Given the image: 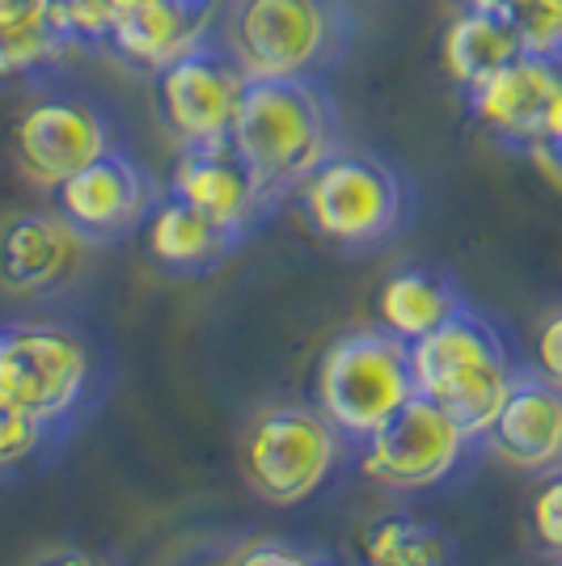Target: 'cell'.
<instances>
[{"label": "cell", "instance_id": "obj_29", "mask_svg": "<svg viewBox=\"0 0 562 566\" xmlns=\"http://www.w3.org/2000/svg\"><path fill=\"white\" fill-rule=\"evenodd\" d=\"M461 9H491V13H508L512 0H461Z\"/></svg>", "mask_w": 562, "mask_h": 566}, {"label": "cell", "instance_id": "obj_28", "mask_svg": "<svg viewBox=\"0 0 562 566\" xmlns=\"http://www.w3.org/2000/svg\"><path fill=\"white\" fill-rule=\"evenodd\" d=\"M280 545H254V549H246L241 558H237V566H275L280 563Z\"/></svg>", "mask_w": 562, "mask_h": 566}, {"label": "cell", "instance_id": "obj_2", "mask_svg": "<svg viewBox=\"0 0 562 566\" xmlns=\"http://www.w3.org/2000/svg\"><path fill=\"white\" fill-rule=\"evenodd\" d=\"M309 233L330 250L364 259L398 245L419 216V190L410 174L373 148H339L296 190Z\"/></svg>", "mask_w": 562, "mask_h": 566}, {"label": "cell", "instance_id": "obj_27", "mask_svg": "<svg viewBox=\"0 0 562 566\" xmlns=\"http://www.w3.org/2000/svg\"><path fill=\"white\" fill-rule=\"evenodd\" d=\"M533 161L550 169L554 178H562V102H559V111H554V118H550V127H545V136H541Z\"/></svg>", "mask_w": 562, "mask_h": 566}, {"label": "cell", "instance_id": "obj_8", "mask_svg": "<svg viewBox=\"0 0 562 566\" xmlns=\"http://www.w3.org/2000/svg\"><path fill=\"white\" fill-rule=\"evenodd\" d=\"M118 144H127L118 111L69 72L48 81L43 90H34L13 127L18 166L48 195Z\"/></svg>", "mask_w": 562, "mask_h": 566}, {"label": "cell", "instance_id": "obj_1", "mask_svg": "<svg viewBox=\"0 0 562 566\" xmlns=\"http://www.w3.org/2000/svg\"><path fill=\"white\" fill-rule=\"evenodd\" d=\"M229 144L280 212L313 169L347 148V136L326 76H254L241 94Z\"/></svg>", "mask_w": 562, "mask_h": 566}, {"label": "cell", "instance_id": "obj_20", "mask_svg": "<svg viewBox=\"0 0 562 566\" xmlns=\"http://www.w3.org/2000/svg\"><path fill=\"white\" fill-rule=\"evenodd\" d=\"M469 296L461 292V283L448 271L436 266H398L389 280L376 292V313L381 326L394 331L406 343H419L423 334H431L445 317H452L466 305Z\"/></svg>", "mask_w": 562, "mask_h": 566}, {"label": "cell", "instance_id": "obj_9", "mask_svg": "<svg viewBox=\"0 0 562 566\" xmlns=\"http://www.w3.org/2000/svg\"><path fill=\"white\" fill-rule=\"evenodd\" d=\"M250 76L220 25H208L190 48H183L153 76V106L165 136L178 148H211L229 144L233 118Z\"/></svg>", "mask_w": 562, "mask_h": 566}, {"label": "cell", "instance_id": "obj_16", "mask_svg": "<svg viewBox=\"0 0 562 566\" xmlns=\"http://www.w3.org/2000/svg\"><path fill=\"white\" fill-rule=\"evenodd\" d=\"M208 25L211 13L190 9L183 0H115L106 34H102V55L153 81Z\"/></svg>", "mask_w": 562, "mask_h": 566}, {"label": "cell", "instance_id": "obj_3", "mask_svg": "<svg viewBox=\"0 0 562 566\" xmlns=\"http://www.w3.org/2000/svg\"><path fill=\"white\" fill-rule=\"evenodd\" d=\"M410 364L423 398L445 406L469 440L487 444V431L524 359L491 313L466 301L436 331L410 343Z\"/></svg>", "mask_w": 562, "mask_h": 566}, {"label": "cell", "instance_id": "obj_17", "mask_svg": "<svg viewBox=\"0 0 562 566\" xmlns=\"http://www.w3.org/2000/svg\"><path fill=\"white\" fill-rule=\"evenodd\" d=\"M76 55L55 0H0V90L34 94L64 76Z\"/></svg>", "mask_w": 562, "mask_h": 566}, {"label": "cell", "instance_id": "obj_21", "mask_svg": "<svg viewBox=\"0 0 562 566\" xmlns=\"http://www.w3.org/2000/svg\"><path fill=\"white\" fill-rule=\"evenodd\" d=\"M457 563V542L440 524L410 516V512H389L355 533V566H452Z\"/></svg>", "mask_w": 562, "mask_h": 566}, {"label": "cell", "instance_id": "obj_31", "mask_svg": "<svg viewBox=\"0 0 562 566\" xmlns=\"http://www.w3.org/2000/svg\"><path fill=\"white\" fill-rule=\"evenodd\" d=\"M309 566H347V563H330V558H318V563H309ZM355 566V563H352Z\"/></svg>", "mask_w": 562, "mask_h": 566}, {"label": "cell", "instance_id": "obj_22", "mask_svg": "<svg viewBox=\"0 0 562 566\" xmlns=\"http://www.w3.org/2000/svg\"><path fill=\"white\" fill-rule=\"evenodd\" d=\"M69 440H60L51 427L30 419L18 406H0V478L30 470L43 452H60Z\"/></svg>", "mask_w": 562, "mask_h": 566}, {"label": "cell", "instance_id": "obj_23", "mask_svg": "<svg viewBox=\"0 0 562 566\" xmlns=\"http://www.w3.org/2000/svg\"><path fill=\"white\" fill-rule=\"evenodd\" d=\"M508 13L524 34V48L562 55V0H512Z\"/></svg>", "mask_w": 562, "mask_h": 566}, {"label": "cell", "instance_id": "obj_5", "mask_svg": "<svg viewBox=\"0 0 562 566\" xmlns=\"http://www.w3.org/2000/svg\"><path fill=\"white\" fill-rule=\"evenodd\" d=\"M355 0H229L220 34L246 76H330L355 43Z\"/></svg>", "mask_w": 562, "mask_h": 566}, {"label": "cell", "instance_id": "obj_14", "mask_svg": "<svg viewBox=\"0 0 562 566\" xmlns=\"http://www.w3.org/2000/svg\"><path fill=\"white\" fill-rule=\"evenodd\" d=\"M94 245H85L55 212H18L0 229V287L43 301L64 292Z\"/></svg>", "mask_w": 562, "mask_h": 566}, {"label": "cell", "instance_id": "obj_26", "mask_svg": "<svg viewBox=\"0 0 562 566\" xmlns=\"http://www.w3.org/2000/svg\"><path fill=\"white\" fill-rule=\"evenodd\" d=\"M533 364H538L554 385H562V308L545 322V331H541V338H538V359H533Z\"/></svg>", "mask_w": 562, "mask_h": 566}, {"label": "cell", "instance_id": "obj_19", "mask_svg": "<svg viewBox=\"0 0 562 566\" xmlns=\"http://www.w3.org/2000/svg\"><path fill=\"white\" fill-rule=\"evenodd\" d=\"M524 48V34L512 22V13H491V9H461L445 30L440 60H445L448 81L466 94L482 85L491 72L512 64Z\"/></svg>", "mask_w": 562, "mask_h": 566}, {"label": "cell", "instance_id": "obj_12", "mask_svg": "<svg viewBox=\"0 0 562 566\" xmlns=\"http://www.w3.org/2000/svg\"><path fill=\"white\" fill-rule=\"evenodd\" d=\"M466 118L503 153L533 157L562 102V55L520 51L512 64L466 90Z\"/></svg>", "mask_w": 562, "mask_h": 566}, {"label": "cell", "instance_id": "obj_13", "mask_svg": "<svg viewBox=\"0 0 562 566\" xmlns=\"http://www.w3.org/2000/svg\"><path fill=\"white\" fill-rule=\"evenodd\" d=\"M169 195L187 199L190 208L241 233L246 241L275 220L271 199L258 190L254 174L237 157L233 144H211V148H178L174 174L165 182Z\"/></svg>", "mask_w": 562, "mask_h": 566}, {"label": "cell", "instance_id": "obj_15", "mask_svg": "<svg viewBox=\"0 0 562 566\" xmlns=\"http://www.w3.org/2000/svg\"><path fill=\"white\" fill-rule=\"evenodd\" d=\"M487 444L516 470H562V385H554L538 364H520L487 431Z\"/></svg>", "mask_w": 562, "mask_h": 566}, {"label": "cell", "instance_id": "obj_11", "mask_svg": "<svg viewBox=\"0 0 562 566\" xmlns=\"http://www.w3.org/2000/svg\"><path fill=\"white\" fill-rule=\"evenodd\" d=\"M162 195V178L144 166L140 153L132 144H118L51 190V212L97 250L140 233Z\"/></svg>", "mask_w": 562, "mask_h": 566}, {"label": "cell", "instance_id": "obj_10", "mask_svg": "<svg viewBox=\"0 0 562 566\" xmlns=\"http://www.w3.org/2000/svg\"><path fill=\"white\" fill-rule=\"evenodd\" d=\"M473 449H478V440H469L466 431L452 423L445 406L415 394L360 444L355 461L376 486H385L394 495H419V491L448 482L466 465Z\"/></svg>", "mask_w": 562, "mask_h": 566}, {"label": "cell", "instance_id": "obj_6", "mask_svg": "<svg viewBox=\"0 0 562 566\" xmlns=\"http://www.w3.org/2000/svg\"><path fill=\"white\" fill-rule=\"evenodd\" d=\"M355 444L330 423L318 406L280 401L258 410L241 431L237 465L246 486L271 507H296L326 486L343 461L355 457Z\"/></svg>", "mask_w": 562, "mask_h": 566}, {"label": "cell", "instance_id": "obj_24", "mask_svg": "<svg viewBox=\"0 0 562 566\" xmlns=\"http://www.w3.org/2000/svg\"><path fill=\"white\" fill-rule=\"evenodd\" d=\"M533 537L554 563H562V470L550 473L533 499Z\"/></svg>", "mask_w": 562, "mask_h": 566}, {"label": "cell", "instance_id": "obj_25", "mask_svg": "<svg viewBox=\"0 0 562 566\" xmlns=\"http://www.w3.org/2000/svg\"><path fill=\"white\" fill-rule=\"evenodd\" d=\"M30 566H123V558L94 545H51Z\"/></svg>", "mask_w": 562, "mask_h": 566}, {"label": "cell", "instance_id": "obj_7", "mask_svg": "<svg viewBox=\"0 0 562 566\" xmlns=\"http://www.w3.org/2000/svg\"><path fill=\"white\" fill-rule=\"evenodd\" d=\"M415 394L419 385H415L410 343L385 326L339 334L318 359V380H313L318 410L355 449Z\"/></svg>", "mask_w": 562, "mask_h": 566}, {"label": "cell", "instance_id": "obj_18", "mask_svg": "<svg viewBox=\"0 0 562 566\" xmlns=\"http://www.w3.org/2000/svg\"><path fill=\"white\" fill-rule=\"evenodd\" d=\"M144 233V254L148 262L174 275V280H199V275H211L216 266L233 259L237 250L246 245V237L216 224L199 208H190L187 199L169 195L165 190L162 203L153 208Z\"/></svg>", "mask_w": 562, "mask_h": 566}, {"label": "cell", "instance_id": "obj_4", "mask_svg": "<svg viewBox=\"0 0 562 566\" xmlns=\"http://www.w3.org/2000/svg\"><path fill=\"white\" fill-rule=\"evenodd\" d=\"M102 355L94 338L69 322H9L0 326V406L69 440L102 406Z\"/></svg>", "mask_w": 562, "mask_h": 566}, {"label": "cell", "instance_id": "obj_30", "mask_svg": "<svg viewBox=\"0 0 562 566\" xmlns=\"http://www.w3.org/2000/svg\"><path fill=\"white\" fill-rule=\"evenodd\" d=\"M190 9H204V13H216V0H183Z\"/></svg>", "mask_w": 562, "mask_h": 566}]
</instances>
